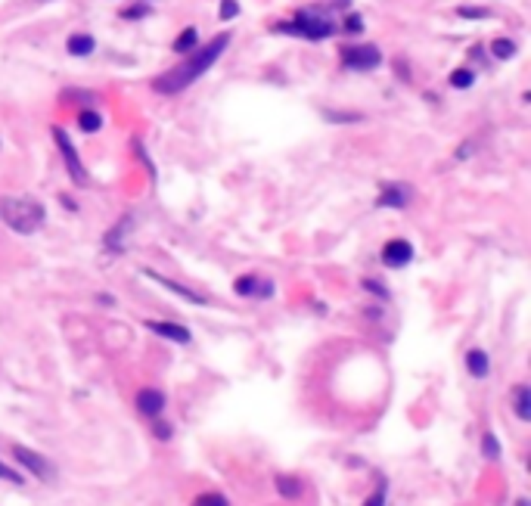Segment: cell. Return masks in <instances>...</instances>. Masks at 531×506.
<instances>
[{
  "label": "cell",
  "instance_id": "25",
  "mask_svg": "<svg viewBox=\"0 0 531 506\" xmlns=\"http://www.w3.org/2000/svg\"><path fill=\"white\" fill-rule=\"evenodd\" d=\"M221 22H230V19L240 16V0H221V10H218Z\"/></svg>",
  "mask_w": 531,
  "mask_h": 506
},
{
  "label": "cell",
  "instance_id": "13",
  "mask_svg": "<svg viewBox=\"0 0 531 506\" xmlns=\"http://www.w3.org/2000/svg\"><path fill=\"white\" fill-rule=\"evenodd\" d=\"M143 274L149 277V279H156L158 286H165V289H171V292H174V295H181L183 302H190V304H205V295H199V292H193V289H187V286L174 283V279H168V277H158L156 270H149V268H146Z\"/></svg>",
  "mask_w": 531,
  "mask_h": 506
},
{
  "label": "cell",
  "instance_id": "27",
  "mask_svg": "<svg viewBox=\"0 0 531 506\" xmlns=\"http://www.w3.org/2000/svg\"><path fill=\"white\" fill-rule=\"evenodd\" d=\"M0 478H3V482H10V484H25V478L19 475L13 466H6L3 460H0Z\"/></svg>",
  "mask_w": 531,
  "mask_h": 506
},
{
  "label": "cell",
  "instance_id": "9",
  "mask_svg": "<svg viewBox=\"0 0 531 506\" xmlns=\"http://www.w3.org/2000/svg\"><path fill=\"white\" fill-rule=\"evenodd\" d=\"M410 186L407 183H382L379 196H376V205L379 209H407L410 205Z\"/></svg>",
  "mask_w": 531,
  "mask_h": 506
},
{
  "label": "cell",
  "instance_id": "33",
  "mask_svg": "<svg viewBox=\"0 0 531 506\" xmlns=\"http://www.w3.org/2000/svg\"><path fill=\"white\" fill-rule=\"evenodd\" d=\"M168 432H171V429H168V425H156V435H158V438H171V435H168Z\"/></svg>",
  "mask_w": 531,
  "mask_h": 506
},
{
  "label": "cell",
  "instance_id": "2",
  "mask_svg": "<svg viewBox=\"0 0 531 506\" xmlns=\"http://www.w3.org/2000/svg\"><path fill=\"white\" fill-rule=\"evenodd\" d=\"M0 221L19 236H31L44 227L47 209L41 199L31 196H0Z\"/></svg>",
  "mask_w": 531,
  "mask_h": 506
},
{
  "label": "cell",
  "instance_id": "10",
  "mask_svg": "<svg viewBox=\"0 0 531 506\" xmlns=\"http://www.w3.org/2000/svg\"><path fill=\"white\" fill-rule=\"evenodd\" d=\"M234 289L243 298H270L274 295V279H258L255 274H245L234 283Z\"/></svg>",
  "mask_w": 531,
  "mask_h": 506
},
{
  "label": "cell",
  "instance_id": "23",
  "mask_svg": "<svg viewBox=\"0 0 531 506\" xmlns=\"http://www.w3.org/2000/svg\"><path fill=\"white\" fill-rule=\"evenodd\" d=\"M193 506H230V500L224 494H218V491H205L193 500Z\"/></svg>",
  "mask_w": 531,
  "mask_h": 506
},
{
  "label": "cell",
  "instance_id": "22",
  "mask_svg": "<svg viewBox=\"0 0 531 506\" xmlns=\"http://www.w3.org/2000/svg\"><path fill=\"white\" fill-rule=\"evenodd\" d=\"M482 457L484 460H500V444H497L494 432H484L482 435Z\"/></svg>",
  "mask_w": 531,
  "mask_h": 506
},
{
  "label": "cell",
  "instance_id": "35",
  "mask_svg": "<svg viewBox=\"0 0 531 506\" xmlns=\"http://www.w3.org/2000/svg\"><path fill=\"white\" fill-rule=\"evenodd\" d=\"M41 3H47V0H41Z\"/></svg>",
  "mask_w": 531,
  "mask_h": 506
},
{
  "label": "cell",
  "instance_id": "19",
  "mask_svg": "<svg viewBox=\"0 0 531 506\" xmlns=\"http://www.w3.org/2000/svg\"><path fill=\"white\" fill-rule=\"evenodd\" d=\"M516 53H519V47H516V41H509V38H497L491 44V56L494 59H513Z\"/></svg>",
  "mask_w": 531,
  "mask_h": 506
},
{
  "label": "cell",
  "instance_id": "18",
  "mask_svg": "<svg viewBox=\"0 0 531 506\" xmlns=\"http://www.w3.org/2000/svg\"><path fill=\"white\" fill-rule=\"evenodd\" d=\"M78 128H81L84 134H97V131L103 128V115L94 109H84L81 115H78Z\"/></svg>",
  "mask_w": 531,
  "mask_h": 506
},
{
  "label": "cell",
  "instance_id": "29",
  "mask_svg": "<svg viewBox=\"0 0 531 506\" xmlns=\"http://www.w3.org/2000/svg\"><path fill=\"white\" fill-rule=\"evenodd\" d=\"M457 16H463V19H484V16H488V10H484V6H460V10H457Z\"/></svg>",
  "mask_w": 531,
  "mask_h": 506
},
{
  "label": "cell",
  "instance_id": "1",
  "mask_svg": "<svg viewBox=\"0 0 531 506\" xmlns=\"http://www.w3.org/2000/svg\"><path fill=\"white\" fill-rule=\"evenodd\" d=\"M227 44H230V31H221V35L211 38L205 47L187 53V63H181V65H174V69L162 72V75L152 81V90L162 93V97H177V93H183L190 84H196L199 78H202L205 72H209L211 65L224 56Z\"/></svg>",
  "mask_w": 531,
  "mask_h": 506
},
{
  "label": "cell",
  "instance_id": "26",
  "mask_svg": "<svg viewBox=\"0 0 531 506\" xmlns=\"http://www.w3.org/2000/svg\"><path fill=\"white\" fill-rule=\"evenodd\" d=\"M323 115H327L329 122H338V124H351V122H361V115H354V112H329V109H323Z\"/></svg>",
  "mask_w": 531,
  "mask_h": 506
},
{
  "label": "cell",
  "instance_id": "31",
  "mask_svg": "<svg viewBox=\"0 0 531 506\" xmlns=\"http://www.w3.org/2000/svg\"><path fill=\"white\" fill-rule=\"evenodd\" d=\"M363 289H367V292H373V295L389 298V289H386V286H379V283H376V279H363Z\"/></svg>",
  "mask_w": 531,
  "mask_h": 506
},
{
  "label": "cell",
  "instance_id": "14",
  "mask_svg": "<svg viewBox=\"0 0 531 506\" xmlns=\"http://www.w3.org/2000/svg\"><path fill=\"white\" fill-rule=\"evenodd\" d=\"M65 50H69V56H90V53L97 50V38L84 35V31H75V35H69V41H65Z\"/></svg>",
  "mask_w": 531,
  "mask_h": 506
},
{
  "label": "cell",
  "instance_id": "15",
  "mask_svg": "<svg viewBox=\"0 0 531 506\" xmlns=\"http://www.w3.org/2000/svg\"><path fill=\"white\" fill-rule=\"evenodd\" d=\"M466 370H469V376L473 379H484L491 373V361H488V354H484L482 348H473L466 354Z\"/></svg>",
  "mask_w": 531,
  "mask_h": 506
},
{
  "label": "cell",
  "instance_id": "8",
  "mask_svg": "<svg viewBox=\"0 0 531 506\" xmlns=\"http://www.w3.org/2000/svg\"><path fill=\"white\" fill-rule=\"evenodd\" d=\"M414 261V245L407 239H389L382 245V264L386 268H407Z\"/></svg>",
  "mask_w": 531,
  "mask_h": 506
},
{
  "label": "cell",
  "instance_id": "4",
  "mask_svg": "<svg viewBox=\"0 0 531 506\" xmlns=\"http://www.w3.org/2000/svg\"><path fill=\"white\" fill-rule=\"evenodd\" d=\"M338 59H342V69L348 72H373L382 65V53L376 44H348L342 47Z\"/></svg>",
  "mask_w": 531,
  "mask_h": 506
},
{
  "label": "cell",
  "instance_id": "12",
  "mask_svg": "<svg viewBox=\"0 0 531 506\" xmlns=\"http://www.w3.org/2000/svg\"><path fill=\"white\" fill-rule=\"evenodd\" d=\"M146 329L156 332V336H162V338H168V342H177V345H187L190 338H193L187 326L168 323V320H146Z\"/></svg>",
  "mask_w": 531,
  "mask_h": 506
},
{
  "label": "cell",
  "instance_id": "7",
  "mask_svg": "<svg viewBox=\"0 0 531 506\" xmlns=\"http://www.w3.org/2000/svg\"><path fill=\"white\" fill-rule=\"evenodd\" d=\"M13 457H16L28 472H35V478H41V482H50L53 478V466L44 460L41 454H35V450L22 448V444H13Z\"/></svg>",
  "mask_w": 531,
  "mask_h": 506
},
{
  "label": "cell",
  "instance_id": "24",
  "mask_svg": "<svg viewBox=\"0 0 531 506\" xmlns=\"http://www.w3.org/2000/svg\"><path fill=\"white\" fill-rule=\"evenodd\" d=\"M152 13V6L149 3H134V6H124L122 13H118V16L122 19H146Z\"/></svg>",
  "mask_w": 531,
  "mask_h": 506
},
{
  "label": "cell",
  "instance_id": "17",
  "mask_svg": "<svg viewBox=\"0 0 531 506\" xmlns=\"http://www.w3.org/2000/svg\"><path fill=\"white\" fill-rule=\"evenodd\" d=\"M277 491H280L283 497H289V500H295V497H302L304 488L295 475H277Z\"/></svg>",
  "mask_w": 531,
  "mask_h": 506
},
{
  "label": "cell",
  "instance_id": "11",
  "mask_svg": "<svg viewBox=\"0 0 531 506\" xmlns=\"http://www.w3.org/2000/svg\"><path fill=\"white\" fill-rule=\"evenodd\" d=\"M134 404H137V410H140L143 416H162V410H165V395L158 389H140L134 395Z\"/></svg>",
  "mask_w": 531,
  "mask_h": 506
},
{
  "label": "cell",
  "instance_id": "21",
  "mask_svg": "<svg viewBox=\"0 0 531 506\" xmlns=\"http://www.w3.org/2000/svg\"><path fill=\"white\" fill-rule=\"evenodd\" d=\"M516 416L531 419V391H528V385H519V389H516Z\"/></svg>",
  "mask_w": 531,
  "mask_h": 506
},
{
  "label": "cell",
  "instance_id": "16",
  "mask_svg": "<svg viewBox=\"0 0 531 506\" xmlns=\"http://www.w3.org/2000/svg\"><path fill=\"white\" fill-rule=\"evenodd\" d=\"M196 47H199V31L193 28V25H190V28H183L181 35H177V41L171 44V50L181 53V56H183V53H193Z\"/></svg>",
  "mask_w": 531,
  "mask_h": 506
},
{
  "label": "cell",
  "instance_id": "20",
  "mask_svg": "<svg viewBox=\"0 0 531 506\" xmlns=\"http://www.w3.org/2000/svg\"><path fill=\"white\" fill-rule=\"evenodd\" d=\"M448 81H450V88H457V90H469L475 84V72L473 69H454Z\"/></svg>",
  "mask_w": 531,
  "mask_h": 506
},
{
  "label": "cell",
  "instance_id": "28",
  "mask_svg": "<svg viewBox=\"0 0 531 506\" xmlns=\"http://www.w3.org/2000/svg\"><path fill=\"white\" fill-rule=\"evenodd\" d=\"M386 497H389V488H386V484H379V488H376L373 494L363 500V506H386Z\"/></svg>",
  "mask_w": 531,
  "mask_h": 506
},
{
  "label": "cell",
  "instance_id": "30",
  "mask_svg": "<svg viewBox=\"0 0 531 506\" xmlns=\"http://www.w3.org/2000/svg\"><path fill=\"white\" fill-rule=\"evenodd\" d=\"M342 28L348 31V35H361V31H363V19H361V16H354V13H351V16L345 19V25H342Z\"/></svg>",
  "mask_w": 531,
  "mask_h": 506
},
{
  "label": "cell",
  "instance_id": "5",
  "mask_svg": "<svg viewBox=\"0 0 531 506\" xmlns=\"http://www.w3.org/2000/svg\"><path fill=\"white\" fill-rule=\"evenodd\" d=\"M53 140H56V146H59V156H63V162H65V168H69V177H72V183L75 186H84L88 183V171H84V162L78 158V149H75V143L69 140V134H65L59 124H53Z\"/></svg>",
  "mask_w": 531,
  "mask_h": 506
},
{
  "label": "cell",
  "instance_id": "34",
  "mask_svg": "<svg viewBox=\"0 0 531 506\" xmlns=\"http://www.w3.org/2000/svg\"><path fill=\"white\" fill-rule=\"evenodd\" d=\"M516 506H528V500H525V497H522V500H519V503H516Z\"/></svg>",
  "mask_w": 531,
  "mask_h": 506
},
{
  "label": "cell",
  "instance_id": "6",
  "mask_svg": "<svg viewBox=\"0 0 531 506\" xmlns=\"http://www.w3.org/2000/svg\"><path fill=\"white\" fill-rule=\"evenodd\" d=\"M131 230H134V215H122V218L115 221V227L106 230V236H103V249H106V252H112V255H122V252L128 249V236H131Z\"/></svg>",
  "mask_w": 531,
  "mask_h": 506
},
{
  "label": "cell",
  "instance_id": "36",
  "mask_svg": "<svg viewBox=\"0 0 531 506\" xmlns=\"http://www.w3.org/2000/svg\"><path fill=\"white\" fill-rule=\"evenodd\" d=\"M146 3H149V0H146Z\"/></svg>",
  "mask_w": 531,
  "mask_h": 506
},
{
  "label": "cell",
  "instance_id": "32",
  "mask_svg": "<svg viewBox=\"0 0 531 506\" xmlns=\"http://www.w3.org/2000/svg\"><path fill=\"white\" fill-rule=\"evenodd\" d=\"M475 152V143L473 140H466V143H463V149H457V158H469Z\"/></svg>",
  "mask_w": 531,
  "mask_h": 506
},
{
  "label": "cell",
  "instance_id": "3",
  "mask_svg": "<svg viewBox=\"0 0 531 506\" xmlns=\"http://www.w3.org/2000/svg\"><path fill=\"white\" fill-rule=\"evenodd\" d=\"M274 31L277 35L304 38V41H327V38H333L338 31V25L327 10H320V6H304V10H298L292 19H286V22L274 25Z\"/></svg>",
  "mask_w": 531,
  "mask_h": 506
}]
</instances>
